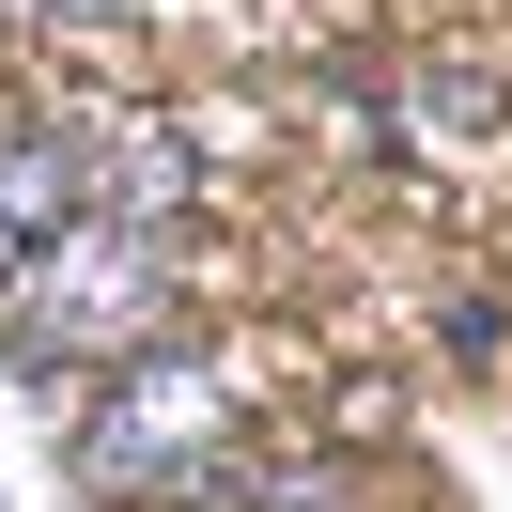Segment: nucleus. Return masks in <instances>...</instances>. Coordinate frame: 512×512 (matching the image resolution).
Listing matches in <instances>:
<instances>
[{"instance_id":"nucleus-1","label":"nucleus","mask_w":512,"mask_h":512,"mask_svg":"<svg viewBox=\"0 0 512 512\" xmlns=\"http://www.w3.org/2000/svg\"><path fill=\"white\" fill-rule=\"evenodd\" d=\"M171 233L156 218H78L63 249L16 280V357H125V342H156V311H171Z\"/></svg>"},{"instance_id":"nucleus-3","label":"nucleus","mask_w":512,"mask_h":512,"mask_svg":"<svg viewBox=\"0 0 512 512\" xmlns=\"http://www.w3.org/2000/svg\"><path fill=\"white\" fill-rule=\"evenodd\" d=\"M156 512H342L326 481H264V466H218L202 497H156Z\"/></svg>"},{"instance_id":"nucleus-2","label":"nucleus","mask_w":512,"mask_h":512,"mask_svg":"<svg viewBox=\"0 0 512 512\" xmlns=\"http://www.w3.org/2000/svg\"><path fill=\"white\" fill-rule=\"evenodd\" d=\"M78 466L109 481V497H202V481L233 466V404H218V357H125V388H109L94 419H78Z\"/></svg>"},{"instance_id":"nucleus-4","label":"nucleus","mask_w":512,"mask_h":512,"mask_svg":"<svg viewBox=\"0 0 512 512\" xmlns=\"http://www.w3.org/2000/svg\"><path fill=\"white\" fill-rule=\"evenodd\" d=\"M0 16H47V32H94L109 0H0Z\"/></svg>"}]
</instances>
